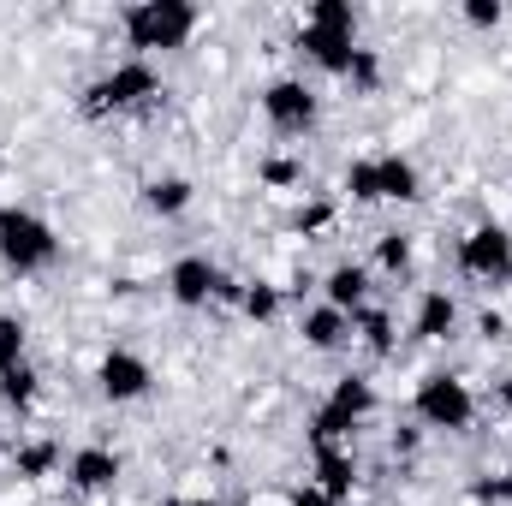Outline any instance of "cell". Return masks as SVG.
I'll return each mask as SVG.
<instances>
[{"instance_id":"obj_5","label":"cell","mask_w":512,"mask_h":506,"mask_svg":"<svg viewBox=\"0 0 512 506\" xmlns=\"http://www.w3.org/2000/svg\"><path fill=\"white\" fill-rule=\"evenodd\" d=\"M459 268H465L471 280H483V286H507L512 280V233L495 227V221L471 227V233L459 239Z\"/></svg>"},{"instance_id":"obj_27","label":"cell","mask_w":512,"mask_h":506,"mask_svg":"<svg viewBox=\"0 0 512 506\" xmlns=\"http://www.w3.org/2000/svg\"><path fill=\"white\" fill-rule=\"evenodd\" d=\"M262 185H274V191L304 185V161H292V155H268V161H262Z\"/></svg>"},{"instance_id":"obj_15","label":"cell","mask_w":512,"mask_h":506,"mask_svg":"<svg viewBox=\"0 0 512 506\" xmlns=\"http://www.w3.org/2000/svg\"><path fill=\"white\" fill-rule=\"evenodd\" d=\"M376 185H382V203H417L423 197V179L405 155H376Z\"/></svg>"},{"instance_id":"obj_25","label":"cell","mask_w":512,"mask_h":506,"mask_svg":"<svg viewBox=\"0 0 512 506\" xmlns=\"http://www.w3.org/2000/svg\"><path fill=\"white\" fill-rule=\"evenodd\" d=\"M346 78H352V90H358V96H376V84H382V54H376V48H358Z\"/></svg>"},{"instance_id":"obj_28","label":"cell","mask_w":512,"mask_h":506,"mask_svg":"<svg viewBox=\"0 0 512 506\" xmlns=\"http://www.w3.org/2000/svg\"><path fill=\"white\" fill-rule=\"evenodd\" d=\"M346 191H352V203H382L376 161H352V167H346Z\"/></svg>"},{"instance_id":"obj_3","label":"cell","mask_w":512,"mask_h":506,"mask_svg":"<svg viewBox=\"0 0 512 506\" xmlns=\"http://www.w3.org/2000/svg\"><path fill=\"white\" fill-rule=\"evenodd\" d=\"M149 96H161V78H155V66H149V60H120L108 78H96V84L84 90V114H90V120L131 114V108H143Z\"/></svg>"},{"instance_id":"obj_19","label":"cell","mask_w":512,"mask_h":506,"mask_svg":"<svg viewBox=\"0 0 512 506\" xmlns=\"http://www.w3.org/2000/svg\"><path fill=\"white\" fill-rule=\"evenodd\" d=\"M358 435V423L352 417H340L334 405H316V417H310V447L322 453V447H346Z\"/></svg>"},{"instance_id":"obj_33","label":"cell","mask_w":512,"mask_h":506,"mask_svg":"<svg viewBox=\"0 0 512 506\" xmlns=\"http://www.w3.org/2000/svg\"><path fill=\"white\" fill-rule=\"evenodd\" d=\"M417 447V429H393V453H411Z\"/></svg>"},{"instance_id":"obj_20","label":"cell","mask_w":512,"mask_h":506,"mask_svg":"<svg viewBox=\"0 0 512 506\" xmlns=\"http://www.w3.org/2000/svg\"><path fill=\"white\" fill-rule=\"evenodd\" d=\"M54 465H60V447H54V441H24V447H12V471H18L24 483H42Z\"/></svg>"},{"instance_id":"obj_22","label":"cell","mask_w":512,"mask_h":506,"mask_svg":"<svg viewBox=\"0 0 512 506\" xmlns=\"http://www.w3.org/2000/svg\"><path fill=\"white\" fill-rule=\"evenodd\" d=\"M36 393H42V381H36L30 364H18V370H6V376H0V399H6L12 411H30V405H36Z\"/></svg>"},{"instance_id":"obj_10","label":"cell","mask_w":512,"mask_h":506,"mask_svg":"<svg viewBox=\"0 0 512 506\" xmlns=\"http://www.w3.org/2000/svg\"><path fill=\"white\" fill-rule=\"evenodd\" d=\"M322 304H334L340 316L370 310V268H364V262H340V268H328V280H322Z\"/></svg>"},{"instance_id":"obj_21","label":"cell","mask_w":512,"mask_h":506,"mask_svg":"<svg viewBox=\"0 0 512 506\" xmlns=\"http://www.w3.org/2000/svg\"><path fill=\"white\" fill-rule=\"evenodd\" d=\"M304 24H310V30H334V36H358V12H352V0H316Z\"/></svg>"},{"instance_id":"obj_29","label":"cell","mask_w":512,"mask_h":506,"mask_svg":"<svg viewBox=\"0 0 512 506\" xmlns=\"http://www.w3.org/2000/svg\"><path fill=\"white\" fill-rule=\"evenodd\" d=\"M292 227H298L304 239H316V233H328V227H334V203H304V209L292 215Z\"/></svg>"},{"instance_id":"obj_35","label":"cell","mask_w":512,"mask_h":506,"mask_svg":"<svg viewBox=\"0 0 512 506\" xmlns=\"http://www.w3.org/2000/svg\"><path fill=\"white\" fill-rule=\"evenodd\" d=\"M191 506H215V501H191Z\"/></svg>"},{"instance_id":"obj_1","label":"cell","mask_w":512,"mask_h":506,"mask_svg":"<svg viewBox=\"0 0 512 506\" xmlns=\"http://www.w3.org/2000/svg\"><path fill=\"white\" fill-rule=\"evenodd\" d=\"M197 30V6L191 0H137L126 6V42L143 54H167V48H185Z\"/></svg>"},{"instance_id":"obj_18","label":"cell","mask_w":512,"mask_h":506,"mask_svg":"<svg viewBox=\"0 0 512 506\" xmlns=\"http://www.w3.org/2000/svg\"><path fill=\"white\" fill-rule=\"evenodd\" d=\"M352 334L364 340V352H376V358H387L393 346H399V334H393V316L387 310H358L352 316Z\"/></svg>"},{"instance_id":"obj_26","label":"cell","mask_w":512,"mask_h":506,"mask_svg":"<svg viewBox=\"0 0 512 506\" xmlns=\"http://www.w3.org/2000/svg\"><path fill=\"white\" fill-rule=\"evenodd\" d=\"M376 268H382V274H405V268H411V239H405V233H382V239H376Z\"/></svg>"},{"instance_id":"obj_23","label":"cell","mask_w":512,"mask_h":506,"mask_svg":"<svg viewBox=\"0 0 512 506\" xmlns=\"http://www.w3.org/2000/svg\"><path fill=\"white\" fill-rule=\"evenodd\" d=\"M24 346H30V334H24V322H18V316H0V376L24 364Z\"/></svg>"},{"instance_id":"obj_8","label":"cell","mask_w":512,"mask_h":506,"mask_svg":"<svg viewBox=\"0 0 512 506\" xmlns=\"http://www.w3.org/2000/svg\"><path fill=\"white\" fill-rule=\"evenodd\" d=\"M96 381H102V393L114 399V405H131V399H143L149 393V364L137 358V352H126V346H114L102 364H96Z\"/></svg>"},{"instance_id":"obj_2","label":"cell","mask_w":512,"mask_h":506,"mask_svg":"<svg viewBox=\"0 0 512 506\" xmlns=\"http://www.w3.org/2000/svg\"><path fill=\"white\" fill-rule=\"evenodd\" d=\"M60 256V239H54V227L42 221V215H30V209H0V262L12 268V274H36V268H48Z\"/></svg>"},{"instance_id":"obj_34","label":"cell","mask_w":512,"mask_h":506,"mask_svg":"<svg viewBox=\"0 0 512 506\" xmlns=\"http://www.w3.org/2000/svg\"><path fill=\"white\" fill-rule=\"evenodd\" d=\"M501 405H507V411H512V376L501 381Z\"/></svg>"},{"instance_id":"obj_32","label":"cell","mask_w":512,"mask_h":506,"mask_svg":"<svg viewBox=\"0 0 512 506\" xmlns=\"http://www.w3.org/2000/svg\"><path fill=\"white\" fill-rule=\"evenodd\" d=\"M292 506H334V501H328V495H322V489H316V483H304V489H298V495H292Z\"/></svg>"},{"instance_id":"obj_4","label":"cell","mask_w":512,"mask_h":506,"mask_svg":"<svg viewBox=\"0 0 512 506\" xmlns=\"http://www.w3.org/2000/svg\"><path fill=\"white\" fill-rule=\"evenodd\" d=\"M411 411H417V423H423V429L465 435V429H471V417H477V399H471V387H465L459 376H429V381H417Z\"/></svg>"},{"instance_id":"obj_30","label":"cell","mask_w":512,"mask_h":506,"mask_svg":"<svg viewBox=\"0 0 512 506\" xmlns=\"http://www.w3.org/2000/svg\"><path fill=\"white\" fill-rule=\"evenodd\" d=\"M501 18H507L501 0H465V24H471V30H495Z\"/></svg>"},{"instance_id":"obj_6","label":"cell","mask_w":512,"mask_h":506,"mask_svg":"<svg viewBox=\"0 0 512 506\" xmlns=\"http://www.w3.org/2000/svg\"><path fill=\"white\" fill-rule=\"evenodd\" d=\"M262 114H268V126L280 137H298V131L316 126V90L304 78H274L262 90Z\"/></svg>"},{"instance_id":"obj_14","label":"cell","mask_w":512,"mask_h":506,"mask_svg":"<svg viewBox=\"0 0 512 506\" xmlns=\"http://www.w3.org/2000/svg\"><path fill=\"white\" fill-rule=\"evenodd\" d=\"M453 328H459V298L453 292H423L417 316H411V334L417 340H447Z\"/></svg>"},{"instance_id":"obj_9","label":"cell","mask_w":512,"mask_h":506,"mask_svg":"<svg viewBox=\"0 0 512 506\" xmlns=\"http://www.w3.org/2000/svg\"><path fill=\"white\" fill-rule=\"evenodd\" d=\"M66 477H72L78 495H108V489L120 483V453H114V447H78V453L66 459Z\"/></svg>"},{"instance_id":"obj_13","label":"cell","mask_w":512,"mask_h":506,"mask_svg":"<svg viewBox=\"0 0 512 506\" xmlns=\"http://www.w3.org/2000/svg\"><path fill=\"white\" fill-rule=\"evenodd\" d=\"M310 483H316L334 506H346V501H352V489H358V465H352V453H346V447H322V453H316V477H310Z\"/></svg>"},{"instance_id":"obj_24","label":"cell","mask_w":512,"mask_h":506,"mask_svg":"<svg viewBox=\"0 0 512 506\" xmlns=\"http://www.w3.org/2000/svg\"><path fill=\"white\" fill-rule=\"evenodd\" d=\"M239 304H245L251 322H274V316H280V292H274L268 280H251V286L239 292Z\"/></svg>"},{"instance_id":"obj_31","label":"cell","mask_w":512,"mask_h":506,"mask_svg":"<svg viewBox=\"0 0 512 506\" xmlns=\"http://www.w3.org/2000/svg\"><path fill=\"white\" fill-rule=\"evenodd\" d=\"M471 495L483 506H495V501H512V477H495V483H471Z\"/></svg>"},{"instance_id":"obj_11","label":"cell","mask_w":512,"mask_h":506,"mask_svg":"<svg viewBox=\"0 0 512 506\" xmlns=\"http://www.w3.org/2000/svg\"><path fill=\"white\" fill-rule=\"evenodd\" d=\"M298 48L310 54V66H322L328 78H346L352 72V54H358V36H334V30H298Z\"/></svg>"},{"instance_id":"obj_7","label":"cell","mask_w":512,"mask_h":506,"mask_svg":"<svg viewBox=\"0 0 512 506\" xmlns=\"http://www.w3.org/2000/svg\"><path fill=\"white\" fill-rule=\"evenodd\" d=\"M167 292H173V304H185V310H203V304L227 298V274H221L209 256H179V262L167 268Z\"/></svg>"},{"instance_id":"obj_17","label":"cell","mask_w":512,"mask_h":506,"mask_svg":"<svg viewBox=\"0 0 512 506\" xmlns=\"http://www.w3.org/2000/svg\"><path fill=\"white\" fill-rule=\"evenodd\" d=\"M328 405L340 411V417H352V423H364L370 411H376V387L364 376H340L334 381V393H328Z\"/></svg>"},{"instance_id":"obj_16","label":"cell","mask_w":512,"mask_h":506,"mask_svg":"<svg viewBox=\"0 0 512 506\" xmlns=\"http://www.w3.org/2000/svg\"><path fill=\"white\" fill-rule=\"evenodd\" d=\"M143 203H149V215H161V221H173V215H185L191 209V179H149L143 185Z\"/></svg>"},{"instance_id":"obj_12","label":"cell","mask_w":512,"mask_h":506,"mask_svg":"<svg viewBox=\"0 0 512 506\" xmlns=\"http://www.w3.org/2000/svg\"><path fill=\"white\" fill-rule=\"evenodd\" d=\"M298 334H304L310 352H340V346L352 340V316H340L334 304H310L304 322H298Z\"/></svg>"}]
</instances>
